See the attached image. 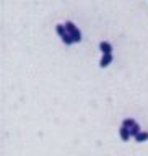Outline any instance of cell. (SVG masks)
I'll return each mask as SVG.
<instances>
[{"instance_id":"52a82bcc","label":"cell","mask_w":148,"mask_h":156,"mask_svg":"<svg viewBox=\"0 0 148 156\" xmlns=\"http://www.w3.org/2000/svg\"><path fill=\"white\" fill-rule=\"evenodd\" d=\"M65 28H67V33H73V31H77V24L73 23V21H65Z\"/></svg>"},{"instance_id":"9c48e42d","label":"cell","mask_w":148,"mask_h":156,"mask_svg":"<svg viewBox=\"0 0 148 156\" xmlns=\"http://www.w3.org/2000/svg\"><path fill=\"white\" fill-rule=\"evenodd\" d=\"M68 34H72V37H73V41H75V42H80V41H81V33H80V29H77V31H73V33H68Z\"/></svg>"},{"instance_id":"3957f363","label":"cell","mask_w":148,"mask_h":156,"mask_svg":"<svg viewBox=\"0 0 148 156\" xmlns=\"http://www.w3.org/2000/svg\"><path fill=\"white\" fill-rule=\"evenodd\" d=\"M99 51H101L103 54H112V44L101 41V42H99Z\"/></svg>"},{"instance_id":"277c9868","label":"cell","mask_w":148,"mask_h":156,"mask_svg":"<svg viewBox=\"0 0 148 156\" xmlns=\"http://www.w3.org/2000/svg\"><path fill=\"white\" fill-rule=\"evenodd\" d=\"M146 140H148V132H146V130H142L140 133L135 136V141H137V143H143V141H146Z\"/></svg>"},{"instance_id":"30bf717a","label":"cell","mask_w":148,"mask_h":156,"mask_svg":"<svg viewBox=\"0 0 148 156\" xmlns=\"http://www.w3.org/2000/svg\"><path fill=\"white\" fill-rule=\"evenodd\" d=\"M135 124H137V122H135L134 119H124V122H122V125L127 127V129H130V127L135 125Z\"/></svg>"},{"instance_id":"7a4b0ae2","label":"cell","mask_w":148,"mask_h":156,"mask_svg":"<svg viewBox=\"0 0 148 156\" xmlns=\"http://www.w3.org/2000/svg\"><path fill=\"white\" fill-rule=\"evenodd\" d=\"M119 136H121V140L122 141H129L130 140V129H127V127L124 125H121V129H119Z\"/></svg>"},{"instance_id":"8992f818","label":"cell","mask_w":148,"mask_h":156,"mask_svg":"<svg viewBox=\"0 0 148 156\" xmlns=\"http://www.w3.org/2000/svg\"><path fill=\"white\" fill-rule=\"evenodd\" d=\"M140 132H142V129H140V125H139V124H135V125H132V127H130V135L134 136V138L140 133Z\"/></svg>"},{"instance_id":"ba28073f","label":"cell","mask_w":148,"mask_h":156,"mask_svg":"<svg viewBox=\"0 0 148 156\" xmlns=\"http://www.w3.org/2000/svg\"><path fill=\"white\" fill-rule=\"evenodd\" d=\"M62 41H63V44H65V46H72V44L75 42V41H73V37H72V34H68V33L62 37Z\"/></svg>"},{"instance_id":"6da1fadb","label":"cell","mask_w":148,"mask_h":156,"mask_svg":"<svg viewBox=\"0 0 148 156\" xmlns=\"http://www.w3.org/2000/svg\"><path fill=\"white\" fill-rule=\"evenodd\" d=\"M111 63H112V54H103V57L99 60V67L106 68V67H109Z\"/></svg>"},{"instance_id":"5b68a950","label":"cell","mask_w":148,"mask_h":156,"mask_svg":"<svg viewBox=\"0 0 148 156\" xmlns=\"http://www.w3.org/2000/svg\"><path fill=\"white\" fill-rule=\"evenodd\" d=\"M56 33H57L60 37L65 36V34H67V28H65V24H57V26H56Z\"/></svg>"}]
</instances>
